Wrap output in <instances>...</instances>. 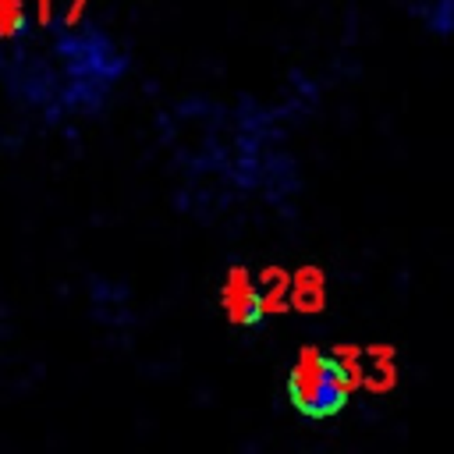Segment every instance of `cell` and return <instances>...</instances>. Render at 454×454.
<instances>
[{
  "mask_svg": "<svg viewBox=\"0 0 454 454\" xmlns=\"http://www.w3.org/2000/svg\"><path fill=\"white\" fill-rule=\"evenodd\" d=\"M32 28V0H0V43H18Z\"/></svg>",
  "mask_w": 454,
  "mask_h": 454,
  "instance_id": "277c9868",
  "label": "cell"
},
{
  "mask_svg": "<svg viewBox=\"0 0 454 454\" xmlns=\"http://www.w3.org/2000/svg\"><path fill=\"white\" fill-rule=\"evenodd\" d=\"M358 383L348 376V369L319 351V348H305L294 365H291V376H287V394H291V404L309 415V419H326V415H337L344 404H348V394L355 390Z\"/></svg>",
  "mask_w": 454,
  "mask_h": 454,
  "instance_id": "7a4b0ae2",
  "label": "cell"
},
{
  "mask_svg": "<svg viewBox=\"0 0 454 454\" xmlns=\"http://www.w3.org/2000/svg\"><path fill=\"white\" fill-rule=\"evenodd\" d=\"M53 53H60L64 67V89L57 96V106L64 110H99L103 96L114 82L128 71V53L96 25H74L57 43Z\"/></svg>",
  "mask_w": 454,
  "mask_h": 454,
  "instance_id": "6da1fadb",
  "label": "cell"
},
{
  "mask_svg": "<svg viewBox=\"0 0 454 454\" xmlns=\"http://www.w3.org/2000/svg\"><path fill=\"white\" fill-rule=\"evenodd\" d=\"M426 28H433L436 35H447L450 32V0H426V7H411Z\"/></svg>",
  "mask_w": 454,
  "mask_h": 454,
  "instance_id": "8992f818",
  "label": "cell"
},
{
  "mask_svg": "<svg viewBox=\"0 0 454 454\" xmlns=\"http://www.w3.org/2000/svg\"><path fill=\"white\" fill-rule=\"evenodd\" d=\"M220 305H223L227 319L238 323V326H259L262 316H266L259 284H255V277L245 266H231L227 270L223 287H220Z\"/></svg>",
  "mask_w": 454,
  "mask_h": 454,
  "instance_id": "3957f363",
  "label": "cell"
},
{
  "mask_svg": "<svg viewBox=\"0 0 454 454\" xmlns=\"http://www.w3.org/2000/svg\"><path fill=\"white\" fill-rule=\"evenodd\" d=\"M287 298H294L298 309L312 312L323 305V277L316 270H301L294 280H287Z\"/></svg>",
  "mask_w": 454,
  "mask_h": 454,
  "instance_id": "5b68a950",
  "label": "cell"
}]
</instances>
